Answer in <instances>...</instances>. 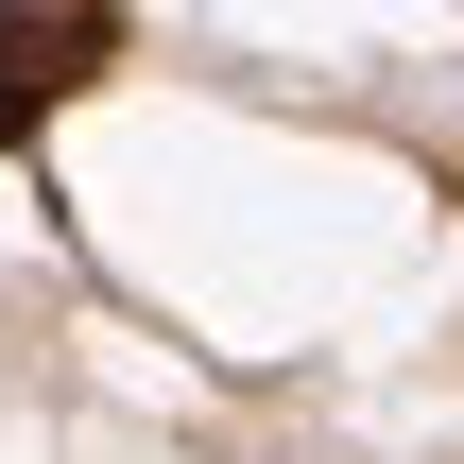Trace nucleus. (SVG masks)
Listing matches in <instances>:
<instances>
[{
    "instance_id": "f257e3e1",
    "label": "nucleus",
    "mask_w": 464,
    "mask_h": 464,
    "mask_svg": "<svg viewBox=\"0 0 464 464\" xmlns=\"http://www.w3.org/2000/svg\"><path fill=\"white\" fill-rule=\"evenodd\" d=\"M103 52H121V17H0V86H34V103L86 86Z\"/></svg>"
},
{
    "instance_id": "f03ea898",
    "label": "nucleus",
    "mask_w": 464,
    "mask_h": 464,
    "mask_svg": "<svg viewBox=\"0 0 464 464\" xmlns=\"http://www.w3.org/2000/svg\"><path fill=\"white\" fill-rule=\"evenodd\" d=\"M34 121H52V103H34V86H0V155H17V138H34Z\"/></svg>"
}]
</instances>
